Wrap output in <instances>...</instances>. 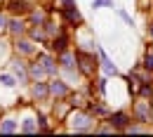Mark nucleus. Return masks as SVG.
Wrapping results in <instances>:
<instances>
[{
  "label": "nucleus",
  "mask_w": 153,
  "mask_h": 137,
  "mask_svg": "<svg viewBox=\"0 0 153 137\" xmlns=\"http://www.w3.org/2000/svg\"><path fill=\"white\" fill-rule=\"evenodd\" d=\"M132 121L139 123H149L151 125V109H153V99H144V97H132ZM153 128V125H151Z\"/></svg>",
  "instance_id": "423d86ee"
},
{
  "label": "nucleus",
  "mask_w": 153,
  "mask_h": 137,
  "mask_svg": "<svg viewBox=\"0 0 153 137\" xmlns=\"http://www.w3.org/2000/svg\"><path fill=\"white\" fill-rule=\"evenodd\" d=\"M40 2H50V0H40Z\"/></svg>",
  "instance_id": "e433bc0d"
},
{
  "label": "nucleus",
  "mask_w": 153,
  "mask_h": 137,
  "mask_svg": "<svg viewBox=\"0 0 153 137\" xmlns=\"http://www.w3.org/2000/svg\"><path fill=\"white\" fill-rule=\"evenodd\" d=\"M94 52H97V57H99V69L104 71V76H108V78H115V76H120L118 66H115L113 61H111V57L104 52V47H101L97 40H94Z\"/></svg>",
  "instance_id": "4468645a"
},
{
  "label": "nucleus",
  "mask_w": 153,
  "mask_h": 137,
  "mask_svg": "<svg viewBox=\"0 0 153 137\" xmlns=\"http://www.w3.org/2000/svg\"><path fill=\"white\" fill-rule=\"evenodd\" d=\"M146 38H149V43H153V19H149V24H146Z\"/></svg>",
  "instance_id": "473e14b6"
},
{
  "label": "nucleus",
  "mask_w": 153,
  "mask_h": 137,
  "mask_svg": "<svg viewBox=\"0 0 153 137\" xmlns=\"http://www.w3.org/2000/svg\"><path fill=\"white\" fill-rule=\"evenodd\" d=\"M151 130V125L149 123H139V121H132L127 128H125V133L127 135H137V133H149Z\"/></svg>",
  "instance_id": "bb28decb"
},
{
  "label": "nucleus",
  "mask_w": 153,
  "mask_h": 137,
  "mask_svg": "<svg viewBox=\"0 0 153 137\" xmlns=\"http://www.w3.org/2000/svg\"><path fill=\"white\" fill-rule=\"evenodd\" d=\"M101 7H113V0H92V10H101Z\"/></svg>",
  "instance_id": "7c9ffc66"
},
{
  "label": "nucleus",
  "mask_w": 153,
  "mask_h": 137,
  "mask_svg": "<svg viewBox=\"0 0 153 137\" xmlns=\"http://www.w3.org/2000/svg\"><path fill=\"white\" fill-rule=\"evenodd\" d=\"M71 104H68V99H52V106H50V114H52V118H54V123L57 125H61L64 121H66V116L71 114Z\"/></svg>",
  "instance_id": "f3484780"
},
{
  "label": "nucleus",
  "mask_w": 153,
  "mask_h": 137,
  "mask_svg": "<svg viewBox=\"0 0 153 137\" xmlns=\"http://www.w3.org/2000/svg\"><path fill=\"white\" fill-rule=\"evenodd\" d=\"M19 109V133L21 135H38L40 125H38V116L33 109V102L26 106H17Z\"/></svg>",
  "instance_id": "20e7f679"
},
{
  "label": "nucleus",
  "mask_w": 153,
  "mask_h": 137,
  "mask_svg": "<svg viewBox=\"0 0 153 137\" xmlns=\"http://www.w3.org/2000/svg\"><path fill=\"white\" fill-rule=\"evenodd\" d=\"M36 59L42 64V69H45L47 78L59 76V61H57V55H54V52H50L47 47H40L38 52H36Z\"/></svg>",
  "instance_id": "9b49d317"
},
{
  "label": "nucleus",
  "mask_w": 153,
  "mask_h": 137,
  "mask_svg": "<svg viewBox=\"0 0 153 137\" xmlns=\"http://www.w3.org/2000/svg\"><path fill=\"white\" fill-rule=\"evenodd\" d=\"M42 28H45V33H47V38H54L57 33H61V31H66V26H64V21L57 19L54 14L50 17V19L42 24Z\"/></svg>",
  "instance_id": "412c9836"
},
{
  "label": "nucleus",
  "mask_w": 153,
  "mask_h": 137,
  "mask_svg": "<svg viewBox=\"0 0 153 137\" xmlns=\"http://www.w3.org/2000/svg\"><path fill=\"white\" fill-rule=\"evenodd\" d=\"M2 111H5V109H2V106H0V116H2Z\"/></svg>",
  "instance_id": "c9c22d12"
},
{
  "label": "nucleus",
  "mask_w": 153,
  "mask_h": 137,
  "mask_svg": "<svg viewBox=\"0 0 153 137\" xmlns=\"http://www.w3.org/2000/svg\"><path fill=\"white\" fill-rule=\"evenodd\" d=\"M7 69H10L12 76L17 78L19 88H28V83H31V76H28V59L12 55V59L7 61Z\"/></svg>",
  "instance_id": "39448f33"
},
{
  "label": "nucleus",
  "mask_w": 153,
  "mask_h": 137,
  "mask_svg": "<svg viewBox=\"0 0 153 137\" xmlns=\"http://www.w3.org/2000/svg\"><path fill=\"white\" fill-rule=\"evenodd\" d=\"M106 121L115 128V133H125V128L132 123V114L127 109H115V111H111L106 116Z\"/></svg>",
  "instance_id": "2eb2a0df"
},
{
  "label": "nucleus",
  "mask_w": 153,
  "mask_h": 137,
  "mask_svg": "<svg viewBox=\"0 0 153 137\" xmlns=\"http://www.w3.org/2000/svg\"><path fill=\"white\" fill-rule=\"evenodd\" d=\"M0 90H7V92H19V83H17V78L12 76V71L7 69V71H0Z\"/></svg>",
  "instance_id": "aec40b11"
},
{
  "label": "nucleus",
  "mask_w": 153,
  "mask_h": 137,
  "mask_svg": "<svg viewBox=\"0 0 153 137\" xmlns=\"http://www.w3.org/2000/svg\"><path fill=\"white\" fill-rule=\"evenodd\" d=\"M26 92H28V99H31L33 104L52 102V99H50V85H47V78H45V80H31L28 88H26Z\"/></svg>",
  "instance_id": "6e6552de"
},
{
  "label": "nucleus",
  "mask_w": 153,
  "mask_h": 137,
  "mask_svg": "<svg viewBox=\"0 0 153 137\" xmlns=\"http://www.w3.org/2000/svg\"><path fill=\"white\" fill-rule=\"evenodd\" d=\"M76 59H78V73H80V78H85V80L97 78V71H99V57H97L94 50L76 47Z\"/></svg>",
  "instance_id": "f03ea898"
},
{
  "label": "nucleus",
  "mask_w": 153,
  "mask_h": 137,
  "mask_svg": "<svg viewBox=\"0 0 153 137\" xmlns=\"http://www.w3.org/2000/svg\"><path fill=\"white\" fill-rule=\"evenodd\" d=\"M85 109H87L94 118H106L111 114V109H108V104L104 102V97H90L87 104H85Z\"/></svg>",
  "instance_id": "6ab92c4d"
},
{
  "label": "nucleus",
  "mask_w": 153,
  "mask_h": 137,
  "mask_svg": "<svg viewBox=\"0 0 153 137\" xmlns=\"http://www.w3.org/2000/svg\"><path fill=\"white\" fill-rule=\"evenodd\" d=\"M26 36L33 40L36 45H40V47H45V45H47V40H50L42 26H28V33H26Z\"/></svg>",
  "instance_id": "4be33fe9"
},
{
  "label": "nucleus",
  "mask_w": 153,
  "mask_h": 137,
  "mask_svg": "<svg viewBox=\"0 0 153 137\" xmlns=\"http://www.w3.org/2000/svg\"><path fill=\"white\" fill-rule=\"evenodd\" d=\"M0 5H5V0H0Z\"/></svg>",
  "instance_id": "4c0bfd02"
},
{
  "label": "nucleus",
  "mask_w": 153,
  "mask_h": 137,
  "mask_svg": "<svg viewBox=\"0 0 153 137\" xmlns=\"http://www.w3.org/2000/svg\"><path fill=\"white\" fill-rule=\"evenodd\" d=\"M57 14H59V19L64 21V26L71 28V31H78V28L85 26V17H82V12L78 10V5H73V7H64V10H59Z\"/></svg>",
  "instance_id": "0eeeda50"
},
{
  "label": "nucleus",
  "mask_w": 153,
  "mask_h": 137,
  "mask_svg": "<svg viewBox=\"0 0 153 137\" xmlns=\"http://www.w3.org/2000/svg\"><path fill=\"white\" fill-rule=\"evenodd\" d=\"M97 121L99 118H94L85 106H80V109H71V114L66 116V121L61 125L73 135H87V133H94Z\"/></svg>",
  "instance_id": "f257e3e1"
},
{
  "label": "nucleus",
  "mask_w": 153,
  "mask_h": 137,
  "mask_svg": "<svg viewBox=\"0 0 153 137\" xmlns=\"http://www.w3.org/2000/svg\"><path fill=\"white\" fill-rule=\"evenodd\" d=\"M26 33H28V21H26V17H10L5 36H10V38H19V36H26Z\"/></svg>",
  "instance_id": "a211bd4d"
},
{
  "label": "nucleus",
  "mask_w": 153,
  "mask_h": 137,
  "mask_svg": "<svg viewBox=\"0 0 153 137\" xmlns=\"http://www.w3.org/2000/svg\"><path fill=\"white\" fill-rule=\"evenodd\" d=\"M118 14H120V19L125 21V24H127V26H132V17H130V14H127V12H125V10H118Z\"/></svg>",
  "instance_id": "2f4dec72"
},
{
  "label": "nucleus",
  "mask_w": 153,
  "mask_h": 137,
  "mask_svg": "<svg viewBox=\"0 0 153 137\" xmlns=\"http://www.w3.org/2000/svg\"><path fill=\"white\" fill-rule=\"evenodd\" d=\"M68 104H71V106H73V109H80V106H85V104H87V92H85V90H71V95H68Z\"/></svg>",
  "instance_id": "b1692460"
},
{
  "label": "nucleus",
  "mask_w": 153,
  "mask_h": 137,
  "mask_svg": "<svg viewBox=\"0 0 153 137\" xmlns=\"http://www.w3.org/2000/svg\"><path fill=\"white\" fill-rule=\"evenodd\" d=\"M28 76H31V80H45V78H47V73H45L42 64H40L36 57L28 59Z\"/></svg>",
  "instance_id": "5701e85b"
},
{
  "label": "nucleus",
  "mask_w": 153,
  "mask_h": 137,
  "mask_svg": "<svg viewBox=\"0 0 153 137\" xmlns=\"http://www.w3.org/2000/svg\"><path fill=\"white\" fill-rule=\"evenodd\" d=\"M40 50V45H36L28 36H19V38H12V52L17 57H24V59H31L36 57V52Z\"/></svg>",
  "instance_id": "1a4fd4ad"
},
{
  "label": "nucleus",
  "mask_w": 153,
  "mask_h": 137,
  "mask_svg": "<svg viewBox=\"0 0 153 137\" xmlns=\"http://www.w3.org/2000/svg\"><path fill=\"white\" fill-rule=\"evenodd\" d=\"M47 85H50V99H66L71 95L73 85L61 76H54V78H47Z\"/></svg>",
  "instance_id": "f8f14e48"
},
{
  "label": "nucleus",
  "mask_w": 153,
  "mask_h": 137,
  "mask_svg": "<svg viewBox=\"0 0 153 137\" xmlns=\"http://www.w3.org/2000/svg\"><path fill=\"white\" fill-rule=\"evenodd\" d=\"M134 97H144V99H153V80H141V85L137 88Z\"/></svg>",
  "instance_id": "a878e982"
},
{
  "label": "nucleus",
  "mask_w": 153,
  "mask_h": 137,
  "mask_svg": "<svg viewBox=\"0 0 153 137\" xmlns=\"http://www.w3.org/2000/svg\"><path fill=\"white\" fill-rule=\"evenodd\" d=\"M151 80H153V73H151Z\"/></svg>",
  "instance_id": "ea45409f"
},
{
  "label": "nucleus",
  "mask_w": 153,
  "mask_h": 137,
  "mask_svg": "<svg viewBox=\"0 0 153 137\" xmlns=\"http://www.w3.org/2000/svg\"><path fill=\"white\" fill-rule=\"evenodd\" d=\"M45 47H47L50 52H54V55L64 52V50H68V47H73V36H71V28H66V31L57 33L54 38H50Z\"/></svg>",
  "instance_id": "ddd939ff"
},
{
  "label": "nucleus",
  "mask_w": 153,
  "mask_h": 137,
  "mask_svg": "<svg viewBox=\"0 0 153 137\" xmlns=\"http://www.w3.org/2000/svg\"><path fill=\"white\" fill-rule=\"evenodd\" d=\"M76 5V0H50V7H52V12L57 14L59 10H64V7H73Z\"/></svg>",
  "instance_id": "c85d7f7f"
},
{
  "label": "nucleus",
  "mask_w": 153,
  "mask_h": 137,
  "mask_svg": "<svg viewBox=\"0 0 153 137\" xmlns=\"http://www.w3.org/2000/svg\"><path fill=\"white\" fill-rule=\"evenodd\" d=\"M2 7L7 10L10 17H26V14L31 12L33 2H31V0H5Z\"/></svg>",
  "instance_id": "dca6fc26"
},
{
  "label": "nucleus",
  "mask_w": 153,
  "mask_h": 137,
  "mask_svg": "<svg viewBox=\"0 0 153 137\" xmlns=\"http://www.w3.org/2000/svg\"><path fill=\"white\" fill-rule=\"evenodd\" d=\"M19 133V114L17 106H10L0 116V135H17Z\"/></svg>",
  "instance_id": "9d476101"
},
{
  "label": "nucleus",
  "mask_w": 153,
  "mask_h": 137,
  "mask_svg": "<svg viewBox=\"0 0 153 137\" xmlns=\"http://www.w3.org/2000/svg\"><path fill=\"white\" fill-rule=\"evenodd\" d=\"M7 21H10V14H7V10L0 5V33L7 31Z\"/></svg>",
  "instance_id": "c756f323"
},
{
  "label": "nucleus",
  "mask_w": 153,
  "mask_h": 137,
  "mask_svg": "<svg viewBox=\"0 0 153 137\" xmlns=\"http://www.w3.org/2000/svg\"><path fill=\"white\" fill-rule=\"evenodd\" d=\"M139 64H141L146 71L153 73V43H149V45L144 47V55H141V59H139Z\"/></svg>",
  "instance_id": "393cba45"
},
{
  "label": "nucleus",
  "mask_w": 153,
  "mask_h": 137,
  "mask_svg": "<svg viewBox=\"0 0 153 137\" xmlns=\"http://www.w3.org/2000/svg\"><path fill=\"white\" fill-rule=\"evenodd\" d=\"M151 125H153V109H151Z\"/></svg>",
  "instance_id": "f704fd0d"
},
{
  "label": "nucleus",
  "mask_w": 153,
  "mask_h": 137,
  "mask_svg": "<svg viewBox=\"0 0 153 137\" xmlns=\"http://www.w3.org/2000/svg\"><path fill=\"white\" fill-rule=\"evenodd\" d=\"M97 97H106V90H108V76H97Z\"/></svg>",
  "instance_id": "cd10ccee"
},
{
  "label": "nucleus",
  "mask_w": 153,
  "mask_h": 137,
  "mask_svg": "<svg viewBox=\"0 0 153 137\" xmlns=\"http://www.w3.org/2000/svg\"><path fill=\"white\" fill-rule=\"evenodd\" d=\"M149 7H153V0H139V10H149Z\"/></svg>",
  "instance_id": "72a5a7b5"
},
{
  "label": "nucleus",
  "mask_w": 153,
  "mask_h": 137,
  "mask_svg": "<svg viewBox=\"0 0 153 137\" xmlns=\"http://www.w3.org/2000/svg\"><path fill=\"white\" fill-rule=\"evenodd\" d=\"M31 2H38V0H31Z\"/></svg>",
  "instance_id": "58836bf2"
},
{
  "label": "nucleus",
  "mask_w": 153,
  "mask_h": 137,
  "mask_svg": "<svg viewBox=\"0 0 153 137\" xmlns=\"http://www.w3.org/2000/svg\"><path fill=\"white\" fill-rule=\"evenodd\" d=\"M57 61H59V76H61V78H66L68 83H73L76 78H80V73H78V59H76V47H68V50L59 52Z\"/></svg>",
  "instance_id": "7ed1b4c3"
}]
</instances>
